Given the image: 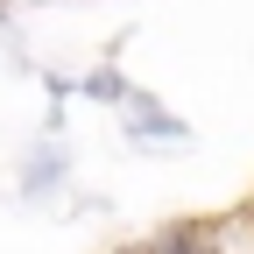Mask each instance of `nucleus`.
<instances>
[]
</instances>
